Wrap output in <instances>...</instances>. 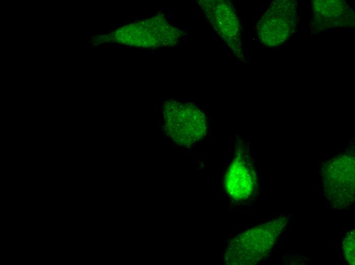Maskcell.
I'll use <instances>...</instances> for the list:
<instances>
[{
	"label": "cell",
	"instance_id": "1",
	"mask_svg": "<svg viewBox=\"0 0 355 265\" xmlns=\"http://www.w3.org/2000/svg\"><path fill=\"white\" fill-rule=\"evenodd\" d=\"M288 221L287 217H281L236 236L227 245L224 263L230 265L258 263L269 255Z\"/></svg>",
	"mask_w": 355,
	"mask_h": 265
},
{
	"label": "cell",
	"instance_id": "2",
	"mask_svg": "<svg viewBox=\"0 0 355 265\" xmlns=\"http://www.w3.org/2000/svg\"><path fill=\"white\" fill-rule=\"evenodd\" d=\"M111 36L120 43L154 47L176 44L181 31L163 17L157 16L124 26Z\"/></svg>",
	"mask_w": 355,
	"mask_h": 265
},
{
	"label": "cell",
	"instance_id": "3",
	"mask_svg": "<svg viewBox=\"0 0 355 265\" xmlns=\"http://www.w3.org/2000/svg\"><path fill=\"white\" fill-rule=\"evenodd\" d=\"M297 19L295 2H273L257 24V33L260 40L269 47L282 45L295 31Z\"/></svg>",
	"mask_w": 355,
	"mask_h": 265
},
{
	"label": "cell",
	"instance_id": "4",
	"mask_svg": "<svg viewBox=\"0 0 355 265\" xmlns=\"http://www.w3.org/2000/svg\"><path fill=\"white\" fill-rule=\"evenodd\" d=\"M354 157L342 155L332 162L324 175V191L331 206L344 209L354 202Z\"/></svg>",
	"mask_w": 355,
	"mask_h": 265
},
{
	"label": "cell",
	"instance_id": "5",
	"mask_svg": "<svg viewBox=\"0 0 355 265\" xmlns=\"http://www.w3.org/2000/svg\"><path fill=\"white\" fill-rule=\"evenodd\" d=\"M204 14L219 35L238 57L241 56L240 26L231 4L225 1H200Z\"/></svg>",
	"mask_w": 355,
	"mask_h": 265
},
{
	"label": "cell",
	"instance_id": "6",
	"mask_svg": "<svg viewBox=\"0 0 355 265\" xmlns=\"http://www.w3.org/2000/svg\"><path fill=\"white\" fill-rule=\"evenodd\" d=\"M224 185L227 195L235 202L245 201L253 195L256 177L247 156L237 153L227 169Z\"/></svg>",
	"mask_w": 355,
	"mask_h": 265
},
{
	"label": "cell",
	"instance_id": "7",
	"mask_svg": "<svg viewBox=\"0 0 355 265\" xmlns=\"http://www.w3.org/2000/svg\"><path fill=\"white\" fill-rule=\"evenodd\" d=\"M312 6L317 28L327 29L354 25L353 10L344 2L315 1Z\"/></svg>",
	"mask_w": 355,
	"mask_h": 265
},
{
	"label": "cell",
	"instance_id": "8",
	"mask_svg": "<svg viewBox=\"0 0 355 265\" xmlns=\"http://www.w3.org/2000/svg\"><path fill=\"white\" fill-rule=\"evenodd\" d=\"M342 250L346 260L349 264H354V230L348 232L342 242Z\"/></svg>",
	"mask_w": 355,
	"mask_h": 265
}]
</instances>
